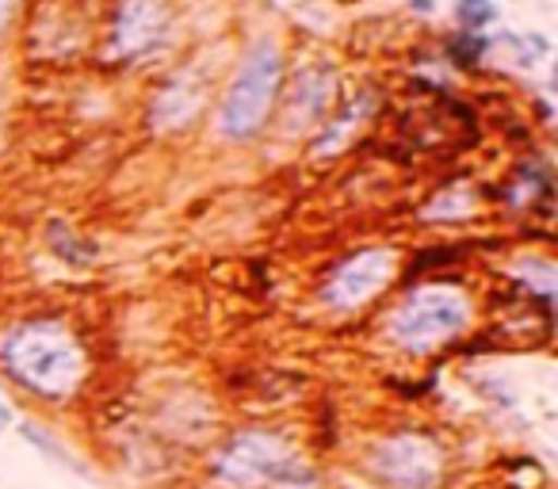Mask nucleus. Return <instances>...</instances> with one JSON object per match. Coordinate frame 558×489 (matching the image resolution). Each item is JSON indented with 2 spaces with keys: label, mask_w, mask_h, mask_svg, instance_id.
Wrapping results in <instances>:
<instances>
[{
  "label": "nucleus",
  "mask_w": 558,
  "mask_h": 489,
  "mask_svg": "<svg viewBox=\"0 0 558 489\" xmlns=\"http://www.w3.org/2000/svg\"><path fill=\"white\" fill-rule=\"evenodd\" d=\"M0 364L32 394L65 398L85 379V352L73 341L70 329L54 321H32L20 326L0 349Z\"/></svg>",
  "instance_id": "nucleus-1"
},
{
  "label": "nucleus",
  "mask_w": 558,
  "mask_h": 489,
  "mask_svg": "<svg viewBox=\"0 0 558 489\" xmlns=\"http://www.w3.org/2000/svg\"><path fill=\"white\" fill-rule=\"evenodd\" d=\"M279 77H283L279 47L276 42H256L245 54V62H241L230 93H226L222 111H218V131L233 142H245L253 134H260V126L271 115V103H276Z\"/></svg>",
  "instance_id": "nucleus-2"
},
{
  "label": "nucleus",
  "mask_w": 558,
  "mask_h": 489,
  "mask_svg": "<svg viewBox=\"0 0 558 489\" xmlns=\"http://www.w3.org/2000/svg\"><path fill=\"white\" fill-rule=\"evenodd\" d=\"M471 306L456 288H421L390 318V337L410 352H428L463 333Z\"/></svg>",
  "instance_id": "nucleus-3"
},
{
  "label": "nucleus",
  "mask_w": 558,
  "mask_h": 489,
  "mask_svg": "<svg viewBox=\"0 0 558 489\" xmlns=\"http://www.w3.org/2000/svg\"><path fill=\"white\" fill-rule=\"evenodd\" d=\"M299 459L291 443L264 428H245L230 436L210 459V474L222 489H264L279 478V470Z\"/></svg>",
  "instance_id": "nucleus-4"
},
{
  "label": "nucleus",
  "mask_w": 558,
  "mask_h": 489,
  "mask_svg": "<svg viewBox=\"0 0 558 489\" xmlns=\"http://www.w3.org/2000/svg\"><path fill=\"white\" fill-rule=\"evenodd\" d=\"M367 466L387 489H433L440 481V443L421 432H398L372 451Z\"/></svg>",
  "instance_id": "nucleus-5"
},
{
  "label": "nucleus",
  "mask_w": 558,
  "mask_h": 489,
  "mask_svg": "<svg viewBox=\"0 0 558 489\" xmlns=\"http://www.w3.org/2000/svg\"><path fill=\"white\" fill-rule=\"evenodd\" d=\"M390 272H395V253L364 249V253H356V257H349L329 276L322 298H326L333 310H356V306H364L367 298L387 288Z\"/></svg>",
  "instance_id": "nucleus-6"
},
{
  "label": "nucleus",
  "mask_w": 558,
  "mask_h": 489,
  "mask_svg": "<svg viewBox=\"0 0 558 489\" xmlns=\"http://www.w3.org/2000/svg\"><path fill=\"white\" fill-rule=\"evenodd\" d=\"M165 9L157 0H123L116 20V50L123 58H142L161 42Z\"/></svg>",
  "instance_id": "nucleus-7"
},
{
  "label": "nucleus",
  "mask_w": 558,
  "mask_h": 489,
  "mask_svg": "<svg viewBox=\"0 0 558 489\" xmlns=\"http://www.w3.org/2000/svg\"><path fill=\"white\" fill-rule=\"evenodd\" d=\"M199 108V93L187 85V77H177L165 85V93L154 103V123L157 126H184Z\"/></svg>",
  "instance_id": "nucleus-8"
},
{
  "label": "nucleus",
  "mask_w": 558,
  "mask_h": 489,
  "mask_svg": "<svg viewBox=\"0 0 558 489\" xmlns=\"http://www.w3.org/2000/svg\"><path fill=\"white\" fill-rule=\"evenodd\" d=\"M329 93H333V81L322 70H306L303 77L295 81V93H291V108L303 123H314V119L326 115L329 108Z\"/></svg>",
  "instance_id": "nucleus-9"
},
{
  "label": "nucleus",
  "mask_w": 558,
  "mask_h": 489,
  "mask_svg": "<svg viewBox=\"0 0 558 489\" xmlns=\"http://www.w3.org/2000/svg\"><path fill=\"white\" fill-rule=\"evenodd\" d=\"M20 432H24V440L32 443V448H39L43 455L50 459V463H58V466H65V470H73V474H81V478H88V466L81 463L77 455H73V451H65L62 443L54 440V436L47 432V428H39L35 425V420H27L24 428H20Z\"/></svg>",
  "instance_id": "nucleus-10"
},
{
  "label": "nucleus",
  "mask_w": 558,
  "mask_h": 489,
  "mask_svg": "<svg viewBox=\"0 0 558 489\" xmlns=\"http://www.w3.org/2000/svg\"><path fill=\"white\" fill-rule=\"evenodd\" d=\"M47 241H50V249H54L62 260H70V265H88V260H96V245L81 241L77 233H73L65 222H58V218L47 225Z\"/></svg>",
  "instance_id": "nucleus-11"
},
{
  "label": "nucleus",
  "mask_w": 558,
  "mask_h": 489,
  "mask_svg": "<svg viewBox=\"0 0 558 489\" xmlns=\"http://www.w3.org/2000/svg\"><path fill=\"white\" fill-rule=\"evenodd\" d=\"M459 24L463 32H478V27L494 24L497 20V4L494 0H459Z\"/></svg>",
  "instance_id": "nucleus-12"
},
{
  "label": "nucleus",
  "mask_w": 558,
  "mask_h": 489,
  "mask_svg": "<svg viewBox=\"0 0 558 489\" xmlns=\"http://www.w3.org/2000/svg\"><path fill=\"white\" fill-rule=\"evenodd\" d=\"M482 50H486V39H482L478 32H459L456 39L448 42V54L456 65H474L482 58Z\"/></svg>",
  "instance_id": "nucleus-13"
},
{
  "label": "nucleus",
  "mask_w": 558,
  "mask_h": 489,
  "mask_svg": "<svg viewBox=\"0 0 558 489\" xmlns=\"http://www.w3.org/2000/svg\"><path fill=\"white\" fill-rule=\"evenodd\" d=\"M9 425H12V409H9L4 402H0V432H4Z\"/></svg>",
  "instance_id": "nucleus-14"
},
{
  "label": "nucleus",
  "mask_w": 558,
  "mask_h": 489,
  "mask_svg": "<svg viewBox=\"0 0 558 489\" xmlns=\"http://www.w3.org/2000/svg\"><path fill=\"white\" fill-rule=\"evenodd\" d=\"M410 9H417V12H433V9H436V0H410Z\"/></svg>",
  "instance_id": "nucleus-15"
},
{
  "label": "nucleus",
  "mask_w": 558,
  "mask_h": 489,
  "mask_svg": "<svg viewBox=\"0 0 558 489\" xmlns=\"http://www.w3.org/2000/svg\"><path fill=\"white\" fill-rule=\"evenodd\" d=\"M12 4H16V0H0V27H4V20L12 16Z\"/></svg>",
  "instance_id": "nucleus-16"
}]
</instances>
